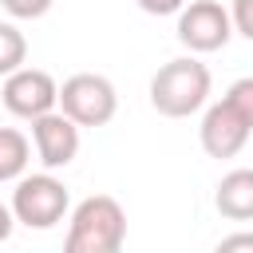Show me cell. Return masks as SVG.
<instances>
[{
	"label": "cell",
	"mask_w": 253,
	"mask_h": 253,
	"mask_svg": "<svg viewBox=\"0 0 253 253\" xmlns=\"http://www.w3.org/2000/svg\"><path fill=\"white\" fill-rule=\"evenodd\" d=\"M32 146H36V158L43 162V170H63L79 154V123L67 119L63 111H47V115L32 119Z\"/></svg>",
	"instance_id": "ba28073f"
},
{
	"label": "cell",
	"mask_w": 253,
	"mask_h": 253,
	"mask_svg": "<svg viewBox=\"0 0 253 253\" xmlns=\"http://www.w3.org/2000/svg\"><path fill=\"white\" fill-rule=\"evenodd\" d=\"M0 99H4V107L16 119L32 123V119H40V115H47V111L59 107V83L47 71H40V67H20V71L4 75Z\"/></svg>",
	"instance_id": "8992f818"
},
{
	"label": "cell",
	"mask_w": 253,
	"mask_h": 253,
	"mask_svg": "<svg viewBox=\"0 0 253 253\" xmlns=\"http://www.w3.org/2000/svg\"><path fill=\"white\" fill-rule=\"evenodd\" d=\"M67 221V253H119L126 241V210L111 194L83 198Z\"/></svg>",
	"instance_id": "7a4b0ae2"
},
{
	"label": "cell",
	"mask_w": 253,
	"mask_h": 253,
	"mask_svg": "<svg viewBox=\"0 0 253 253\" xmlns=\"http://www.w3.org/2000/svg\"><path fill=\"white\" fill-rule=\"evenodd\" d=\"M217 249L221 253H229V249H253V233H229V237L217 241Z\"/></svg>",
	"instance_id": "2e32d148"
},
{
	"label": "cell",
	"mask_w": 253,
	"mask_h": 253,
	"mask_svg": "<svg viewBox=\"0 0 253 253\" xmlns=\"http://www.w3.org/2000/svg\"><path fill=\"white\" fill-rule=\"evenodd\" d=\"M249 134H253V123H249L241 111H233L225 99L213 103V107H206L202 126H198L202 150H206L210 158H233V154H241L245 142H249Z\"/></svg>",
	"instance_id": "52a82bcc"
},
{
	"label": "cell",
	"mask_w": 253,
	"mask_h": 253,
	"mask_svg": "<svg viewBox=\"0 0 253 253\" xmlns=\"http://www.w3.org/2000/svg\"><path fill=\"white\" fill-rule=\"evenodd\" d=\"M134 4L142 12H150V16H178L186 0H134Z\"/></svg>",
	"instance_id": "9a60e30c"
},
{
	"label": "cell",
	"mask_w": 253,
	"mask_h": 253,
	"mask_svg": "<svg viewBox=\"0 0 253 253\" xmlns=\"http://www.w3.org/2000/svg\"><path fill=\"white\" fill-rule=\"evenodd\" d=\"M55 0H0V8L12 16V20H40L51 12Z\"/></svg>",
	"instance_id": "4fadbf2b"
},
{
	"label": "cell",
	"mask_w": 253,
	"mask_h": 253,
	"mask_svg": "<svg viewBox=\"0 0 253 253\" xmlns=\"http://www.w3.org/2000/svg\"><path fill=\"white\" fill-rule=\"evenodd\" d=\"M67 210H71V194H67V186L51 170L16 178L12 213H16L20 225H28V229H51V225H59L67 217Z\"/></svg>",
	"instance_id": "3957f363"
},
{
	"label": "cell",
	"mask_w": 253,
	"mask_h": 253,
	"mask_svg": "<svg viewBox=\"0 0 253 253\" xmlns=\"http://www.w3.org/2000/svg\"><path fill=\"white\" fill-rule=\"evenodd\" d=\"M229 16H233V32L245 36V40H253V0H233Z\"/></svg>",
	"instance_id": "5bb4252c"
},
{
	"label": "cell",
	"mask_w": 253,
	"mask_h": 253,
	"mask_svg": "<svg viewBox=\"0 0 253 253\" xmlns=\"http://www.w3.org/2000/svg\"><path fill=\"white\" fill-rule=\"evenodd\" d=\"M213 206L229 221H253V170H229L213 190Z\"/></svg>",
	"instance_id": "9c48e42d"
},
{
	"label": "cell",
	"mask_w": 253,
	"mask_h": 253,
	"mask_svg": "<svg viewBox=\"0 0 253 253\" xmlns=\"http://www.w3.org/2000/svg\"><path fill=\"white\" fill-rule=\"evenodd\" d=\"M210 67L194 55H178L170 63H162L150 79V107L166 119H190L206 107L210 99Z\"/></svg>",
	"instance_id": "6da1fadb"
},
{
	"label": "cell",
	"mask_w": 253,
	"mask_h": 253,
	"mask_svg": "<svg viewBox=\"0 0 253 253\" xmlns=\"http://www.w3.org/2000/svg\"><path fill=\"white\" fill-rule=\"evenodd\" d=\"M225 103H229L233 111H241V115L253 123V75L233 79V83H229V91H225Z\"/></svg>",
	"instance_id": "7c38bea8"
},
{
	"label": "cell",
	"mask_w": 253,
	"mask_h": 253,
	"mask_svg": "<svg viewBox=\"0 0 253 253\" xmlns=\"http://www.w3.org/2000/svg\"><path fill=\"white\" fill-rule=\"evenodd\" d=\"M32 162V142L16 126H0V182H16L28 174Z\"/></svg>",
	"instance_id": "30bf717a"
},
{
	"label": "cell",
	"mask_w": 253,
	"mask_h": 253,
	"mask_svg": "<svg viewBox=\"0 0 253 253\" xmlns=\"http://www.w3.org/2000/svg\"><path fill=\"white\" fill-rule=\"evenodd\" d=\"M59 111L67 119H75L79 126H107L115 119V111H119L115 83L107 75L79 71V75L63 79V87H59Z\"/></svg>",
	"instance_id": "277c9868"
},
{
	"label": "cell",
	"mask_w": 253,
	"mask_h": 253,
	"mask_svg": "<svg viewBox=\"0 0 253 253\" xmlns=\"http://www.w3.org/2000/svg\"><path fill=\"white\" fill-rule=\"evenodd\" d=\"M24 59H28V40H24V32H20L12 20H0V75L20 71Z\"/></svg>",
	"instance_id": "8fae6325"
},
{
	"label": "cell",
	"mask_w": 253,
	"mask_h": 253,
	"mask_svg": "<svg viewBox=\"0 0 253 253\" xmlns=\"http://www.w3.org/2000/svg\"><path fill=\"white\" fill-rule=\"evenodd\" d=\"M233 36V16L217 0H190L178 12V43L190 47L194 55L221 51Z\"/></svg>",
	"instance_id": "5b68a950"
},
{
	"label": "cell",
	"mask_w": 253,
	"mask_h": 253,
	"mask_svg": "<svg viewBox=\"0 0 253 253\" xmlns=\"http://www.w3.org/2000/svg\"><path fill=\"white\" fill-rule=\"evenodd\" d=\"M12 229H16V213H12V206H4V202H0V241H8V237H12Z\"/></svg>",
	"instance_id": "e0dca14e"
}]
</instances>
